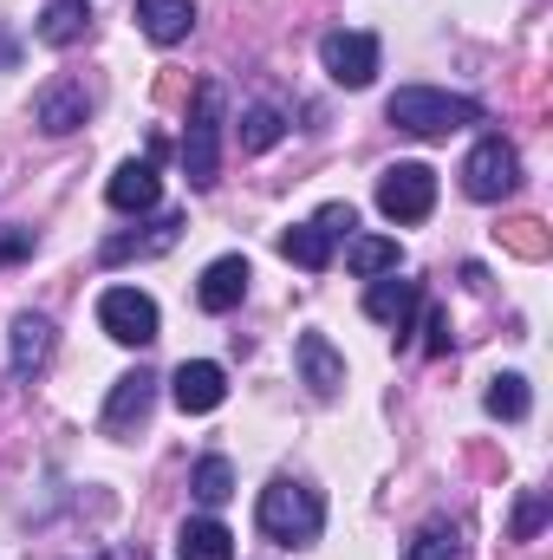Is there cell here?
<instances>
[{
  "label": "cell",
  "mask_w": 553,
  "mask_h": 560,
  "mask_svg": "<svg viewBox=\"0 0 553 560\" xmlns=\"http://www.w3.org/2000/svg\"><path fill=\"white\" fill-rule=\"evenodd\" d=\"M385 118H391L398 131H411V138H449V131H469V125H482V105H475V98H462V92L404 85V92H391Z\"/></svg>",
  "instance_id": "1"
},
{
  "label": "cell",
  "mask_w": 553,
  "mask_h": 560,
  "mask_svg": "<svg viewBox=\"0 0 553 560\" xmlns=\"http://www.w3.org/2000/svg\"><path fill=\"white\" fill-rule=\"evenodd\" d=\"M319 528H326L319 489H306V482H293V476H280V482L261 489V535H268V541H280V548H313Z\"/></svg>",
  "instance_id": "2"
},
{
  "label": "cell",
  "mask_w": 553,
  "mask_h": 560,
  "mask_svg": "<svg viewBox=\"0 0 553 560\" xmlns=\"http://www.w3.org/2000/svg\"><path fill=\"white\" fill-rule=\"evenodd\" d=\"M183 176L189 189H215L222 176V85H196V112L183 131Z\"/></svg>",
  "instance_id": "3"
},
{
  "label": "cell",
  "mask_w": 553,
  "mask_h": 560,
  "mask_svg": "<svg viewBox=\"0 0 553 560\" xmlns=\"http://www.w3.org/2000/svg\"><path fill=\"white\" fill-rule=\"evenodd\" d=\"M462 189L475 196V202H502V196H515L521 189V156H515V143L508 138H482L469 150V163H462Z\"/></svg>",
  "instance_id": "4"
},
{
  "label": "cell",
  "mask_w": 553,
  "mask_h": 560,
  "mask_svg": "<svg viewBox=\"0 0 553 560\" xmlns=\"http://www.w3.org/2000/svg\"><path fill=\"white\" fill-rule=\"evenodd\" d=\"M378 209L391 222H423L436 209V170L430 163H391L378 176Z\"/></svg>",
  "instance_id": "5"
},
{
  "label": "cell",
  "mask_w": 553,
  "mask_h": 560,
  "mask_svg": "<svg viewBox=\"0 0 553 560\" xmlns=\"http://www.w3.org/2000/svg\"><path fill=\"white\" fill-rule=\"evenodd\" d=\"M319 66H326L332 85L365 92V85L378 79V39H372V33H326V39H319Z\"/></svg>",
  "instance_id": "6"
},
{
  "label": "cell",
  "mask_w": 553,
  "mask_h": 560,
  "mask_svg": "<svg viewBox=\"0 0 553 560\" xmlns=\"http://www.w3.org/2000/svg\"><path fill=\"white\" fill-rule=\"evenodd\" d=\"M98 326L118 339V346H150L156 339V300L138 287H105L98 293Z\"/></svg>",
  "instance_id": "7"
},
{
  "label": "cell",
  "mask_w": 553,
  "mask_h": 560,
  "mask_svg": "<svg viewBox=\"0 0 553 560\" xmlns=\"http://www.w3.org/2000/svg\"><path fill=\"white\" fill-rule=\"evenodd\" d=\"M293 365H299V385H306L313 398H339V392H345V359L332 352V339H326V332H299Z\"/></svg>",
  "instance_id": "8"
},
{
  "label": "cell",
  "mask_w": 553,
  "mask_h": 560,
  "mask_svg": "<svg viewBox=\"0 0 553 560\" xmlns=\"http://www.w3.org/2000/svg\"><path fill=\"white\" fill-rule=\"evenodd\" d=\"M169 392H176L183 418H209V411L228 398V372H222V365H209V359H183V365H176V378H169Z\"/></svg>",
  "instance_id": "9"
},
{
  "label": "cell",
  "mask_w": 553,
  "mask_h": 560,
  "mask_svg": "<svg viewBox=\"0 0 553 560\" xmlns=\"http://www.w3.org/2000/svg\"><path fill=\"white\" fill-rule=\"evenodd\" d=\"M150 405H156V378L150 372H125L118 385H111V398H105V436H131V430H143V418H150Z\"/></svg>",
  "instance_id": "10"
},
{
  "label": "cell",
  "mask_w": 553,
  "mask_h": 560,
  "mask_svg": "<svg viewBox=\"0 0 553 560\" xmlns=\"http://www.w3.org/2000/svg\"><path fill=\"white\" fill-rule=\"evenodd\" d=\"M85 112H92V98H85V85H79V79H52V85L33 98V125H39L46 138L79 131V125H85Z\"/></svg>",
  "instance_id": "11"
},
{
  "label": "cell",
  "mask_w": 553,
  "mask_h": 560,
  "mask_svg": "<svg viewBox=\"0 0 553 560\" xmlns=\"http://www.w3.org/2000/svg\"><path fill=\"white\" fill-rule=\"evenodd\" d=\"M248 280H255L248 255H222V261H209L202 280H196V306H202V313H235L242 293H248Z\"/></svg>",
  "instance_id": "12"
},
{
  "label": "cell",
  "mask_w": 553,
  "mask_h": 560,
  "mask_svg": "<svg viewBox=\"0 0 553 560\" xmlns=\"http://www.w3.org/2000/svg\"><path fill=\"white\" fill-rule=\"evenodd\" d=\"M416 306H423V287H416V280H398V275H378L372 293H365V313H372L378 326H391V332H411Z\"/></svg>",
  "instance_id": "13"
},
{
  "label": "cell",
  "mask_w": 553,
  "mask_h": 560,
  "mask_svg": "<svg viewBox=\"0 0 553 560\" xmlns=\"http://www.w3.org/2000/svg\"><path fill=\"white\" fill-rule=\"evenodd\" d=\"M105 196H111V209H125V215H143V209H156L163 202V183H156V163L150 156H131V163H118V176L105 183Z\"/></svg>",
  "instance_id": "14"
},
{
  "label": "cell",
  "mask_w": 553,
  "mask_h": 560,
  "mask_svg": "<svg viewBox=\"0 0 553 560\" xmlns=\"http://www.w3.org/2000/svg\"><path fill=\"white\" fill-rule=\"evenodd\" d=\"M138 26H143V39L176 46L196 26V0H138Z\"/></svg>",
  "instance_id": "15"
},
{
  "label": "cell",
  "mask_w": 553,
  "mask_h": 560,
  "mask_svg": "<svg viewBox=\"0 0 553 560\" xmlns=\"http://www.w3.org/2000/svg\"><path fill=\"white\" fill-rule=\"evenodd\" d=\"M52 359V319L46 313H20L13 319V378H33Z\"/></svg>",
  "instance_id": "16"
},
{
  "label": "cell",
  "mask_w": 553,
  "mask_h": 560,
  "mask_svg": "<svg viewBox=\"0 0 553 560\" xmlns=\"http://www.w3.org/2000/svg\"><path fill=\"white\" fill-rule=\"evenodd\" d=\"M176 555L183 560H235V535L215 515H196V522L176 528Z\"/></svg>",
  "instance_id": "17"
},
{
  "label": "cell",
  "mask_w": 553,
  "mask_h": 560,
  "mask_svg": "<svg viewBox=\"0 0 553 560\" xmlns=\"http://www.w3.org/2000/svg\"><path fill=\"white\" fill-rule=\"evenodd\" d=\"M46 46H79L85 33H92V7L85 0H46V13H39V26H33Z\"/></svg>",
  "instance_id": "18"
},
{
  "label": "cell",
  "mask_w": 553,
  "mask_h": 560,
  "mask_svg": "<svg viewBox=\"0 0 553 560\" xmlns=\"http://www.w3.org/2000/svg\"><path fill=\"white\" fill-rule=\"evenodd\" d=\"M280 255H286L293 268H306V275H326V268H332V235H326L319 222H299V229L280 235Z\"/></svg>",
  "instance_id": "19"
},
{
  "label": "cell",
  "mask_w": 553,
  "mask_h": 560,
  "mask_svg": "<svg viewBox=\"0 0 553 560\" xmlns=\"http://www.w3.org/2000/svg\"><path fill=\"white\" fill-rule=\"evenodd\" d=\"M176 235H183V215H163L156 235H111V242L98 248V261L118 268V261H131V255H163V248H176Z\"/></svg>",
  "instance_id": "20"
},
{
  "label": "cell",
  "mask_w": 553,
  "mask_h": 560,
  "mask_svg": "<svg viewBox=\"0 0 553 560\" xmlns=\"http://www.w3.org/2000/svg\"><path fill=\"white\" fill-rule=\"evenodd\" d=\"M345 261H352L358 280H378V275H398V268H404V248H398L391 235H358V242L345 248Z\"/></svg>",
  "instance_id": "21"
},
{
  "label": "cell",
  "mask_w": 553,
  "mask_h": 560,
  "mask_svg": "<svg viewBox=\"0 0 553 560\" xmlns=\"http://www.w3.org/2000/svg\"><path fill=\"white\" fill-rule=\"evenodd\" d=\"M495 235H502V248H515L521 261H548V255H553L548 222H534V215H521V222H502Z\"/></svg>",
  "instance_id": "22"
},
{
  "label": "cell",
  "mask_w": 553,
  "mask_h": 560,
  "mask_svg": "<svg viewBox=\"0 0 553 560\" xmlns=\"http://www.w3.org/2000/svg\"><path fill=\"white\" fill-rule=\"evenodd\" d=\"M528 378L521 372H502V378H489V418H502V423H521L528 418Z\"/></svg>",
  "instance_id": "23"
},
{
  "label": "cell",
  "mask_w": 553,
  "mask_h": 560,
  "mask_svg": "<svg viewBox=\"0 0 553 560\" xmlns=\"http://www.w3.org/2000/svg\"><path fill=\"white\" fill-rule=\"evenodd\" d=\"M189 489H196V502L222 509V502L235 495V469H228V456H202V463H196V476H189Z\"/></svg>",
  "instance_id": "24"
},
{
  "label": "cell",
  "mask_w": 553,
  "mask_h": 560,
  "mask_svg": "<svg viewBox=\"0 0 553 560\" xmlns=\"http://www.w3.org/2000/svg\"><path fill=\"white\" fill-rule=\"evenodd\" d=\"M280 138H286V118H280L274 105H248V112H242V150L261 156V150H274Z\"/></svg>",
  "instance_id": "25"
},
{
  "label": "cell",
  "mask_w": 553,
  "mask_h": 560,
  "mask_svg": "<svg viewBox=\"0 0 553 560\" xmlns=\"http://www.w3.org/2000/svg\"><path fill=\"white\" fill-rule=\"evenodd\" d=\"M411 560H462V541H456V528L449 522H430L423 535L411 541Z\"/></svg>",
  "instance_id": "26"
},
{
  "label": "cell",
  "mask_w": 553,
  "mask_h": 560,
  "mask_svg": "<svg viewBox=\"0 0 553 560\" xmlns=\"http://www.w3.org/2000/svg\"><path fill=\"white\" fill-rule=\"evenodd\" d=\"M319 229H326V235H352V229H358V209H352V202H326V209H319Z\"/></svg>",
  "instance_id": "27"
},
{
  "label": "cell",
  "mask_w": 553,
  "mask_h": 560,
  "mask_svg": "<svg viewBox=\"0 0 553 560\" xmlns=\"http://www.w3.org/2000/svg\"><path fill=\"white\" fill-rule=\"evenodd\" d=\"M423 332H430L423 346H430V352L443 359V352H449V313H443V306H430V313H423Z\"/></svg>",
  "instance_id": "28"
},
{
  "label": "cell",
  "mask_w": 553,
  "mask_h": 560,
  "mask_svg": "<svg viewBox=\"0 0 553 560\" xmlns=\"http://www.w3.org/2000/svg\"><path fill=\"white\" fill-rule=\"evenodd\" d=\"M541 522H548V502H541V495H528V502H521V515H515V535L528 541V535H541Z\"/></svg>",
  "instance_id": "29"
},
{
  "label": "cell",
  "mask_w": 553,
  "mask_h": 560,
  "mask_svg": "<svg viewBox=\"0 0 553 560\" xmlns=\"http://www.w3.org/2000/svg\"><path fill=\"white\" fill-rule=\"evenodd\" d=\"M20 255H33V229H13V235H0V268H7V261H20Z\"/></svg>",
  "instance_id": "30"
},
{
  "label": "cell",
  "mask_w": 553,
  "mask_h": 560,
  "mask_svg": "<svg viewBox=\"0 0 553 560\" xmlns=\"http://www.w3.org/2000/svg\"><path fill=\"white\" fill-rule=\"evenodd\" d=\"M0 66H13V39H0Z\"/></svg>",
  "instance_id": "31"
}]
</instances>
